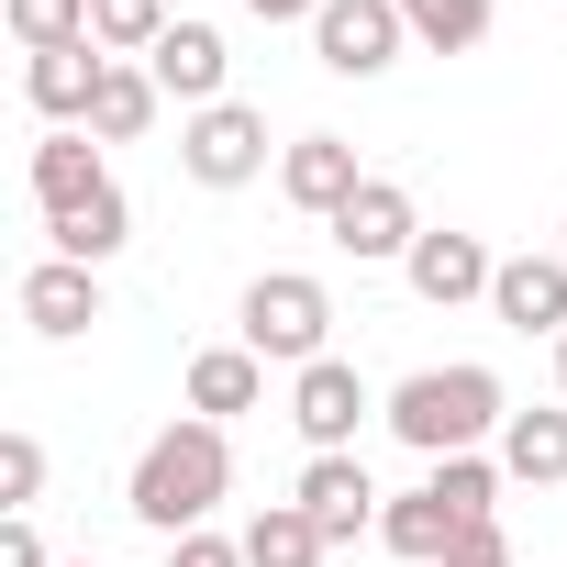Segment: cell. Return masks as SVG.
I'll return each instance as SVG.
<instances>
[{"label":"cell","instance_id":"16","mask_svg":"<svg viewBox=\"0 0 567 567\" xmlns=\"http://www.w3.org/2000/svg\"><path fill=\"white\" fill-rule=\"evenodd\" d=\"M45 245H56L68 267H112V256L134 245V200H123V178L90 189V200H68V212H45Z\"/></svg>","mask_w":567,"mask_h":567},{"label":"cell","instance_id":"28","mask_svg":"<svg viewBox=\"0 0 567 567\" xmlns=\"http://www.w3.org/2000/svg\"><path fill=\"white\" fill-rule=\"evenodd\" d=\"M445 567H512V534H501V523H478V534H467Z\"/></svg>","mask_w":567,"mask_h":567},{"label":"cell","instance_id":"29","mask_svg":"<svg viewBox=\"0 0 567 567\" xmlns=\"http://www.w3.org/2000/svg\"><path fill=\"white\" fill-rule=\"evenodd\" d=\"M256 23H323V0H245Z\"/></svg>","mask_w":567,"mask_h":567},{"label":"cell","instance_id":"31","mask_svg":"<svg viewBox=\"0 0 567 567\" xmlns=\"http://www.w3.org/2000/svg\"><path fill=\"white\" fill-rule=\"evenodd\" d=\"M556 256H567V223H556Z\"/></svg>","mask_w":567,"mask_h":567},{"label":"cell","instance_id":"27","mask_svg":"<svg viewBox=\"0 0 567 567\" xmlns=\"http://www.w3.org/2000/svg\"><path fill=\"white\" fill-rule=\"evenodd\" d=\"M0 567H56V556H45V534H34V512L0 523Z\"/></svg>","mask_w":567,"mask_h":567},{"label":"cell","instance_id":"17","mask_svg":"<svg viewBox=\"0 0 567 567\" xmlns=\"http://www.w3.org/2000/svg\"><path fill=\"white\" fill-rule=\"evenodd\" d=\"M90 189H112V167H101V134H79V123H45V145H34V212H68V200H90Z\"/></svg>","mask_w":567,"mask_h":567},{"label":"cell","instance_id":"11","mask_svg":"<svg viewBox=\"0 0 567 567\" xmlns=\"http://www.w3.org/2000/svg\"><path fill=\"white\" fill-rule=\"evenodd\" d=\"M145 68H156V90H167L178 112H212V101H223V79H234V56H223V23H189V12L156 34V56H145Z\"/></svg>","mask_w":567,"mask_h":567},{"label":"cell","instance_id":"24","mask_svg":"<svg viewBox=\"0 0 567 567\" xmlns=\"http://www.w3.org/2000/svg\"><path fill=\"white\" fill-rule=\"evenodd\" d=\"M0 23H12L23 56H45V45H90V0H0Z\"/></svg>","mask_w":567,"mask_h":567},{"label":"cell","instance_id":"4","mask_svg":"<svg viewBox=\"0 0 567 567\" xmlns=\"http://www.w3.org/2000/svg\"><path fill=\"white\" fill-rule=\"evenodd\" d=\"M178 167H189V189H256L267 178V112H245V101L189 112L178 123Z\"/></svg>","mask_w":567,"mask_h":567},{"label":"cell","instance_id":"8","mask_svg":"<svg viewBox=\"0 0 567 567\" xmlns=\"http://www.w3.org/2000/svg\"><path fill=\"white\" fill-rule=\"evenodd\" d=\"M401 278H412V301L456 312V301H489V278H501V256H489L478 234H456V223H423V245L401 256Z\"/></svg>","mask_w":567,"mask_h":567},{"label":"cell","instance_id":"23","mask_svg":"<svg viewBox=\"0 0 567 567\" xmlns=\"http://www.w3.org/2000/svg\"><path fill=\"white\" fill-rule=\"evenodd\" d=\"M167 23H178L167 0H90V45H101V56H156Z\"/></svg>","mask_w":567,"mask_h":567},{"label":"cell","instance_id":"20","mask_svg":"<svg viewBox=\"0 0 567 567\" xmlns=\"http://www.w3.org/2000/svg\"><path fill=\"white\" fill-rule=\"evenodd\" d=\"M501 478H523V489H556V478H567V401L501 423Z\"/></svg>","mask_w":567,"mask_h":567},{"label":"cell","instance_id":"6","mask_svg":"<svg viewBox=\"0 0 567 567\" xmlns=\"http://www.w3.org/2000/svg\"><path fill=\"white\" fill-rule=\"evenodd\" d=\"M368 412H379V390H368L346 357H323V368L290 379V423H301L312 456H357V423H368Z\"/></svg>","mask_w":567,"mask_h":567},{"label":"cell","instance_id":"7","mask_svg":"<svg viewBox=\"0 0 567 567\" xmlns=\"http://www.w3.org/2000/svg\"><path fill=\"white\" fill-rule=\"evenodd\" d=\"M290 501L323 523V545H357V534H379V478H368V456H301V478H290Z\"/></svg>","mask_w":567,"mask_h":567},{"label":"cell","instance_id":"10","mask_svg":"<svg viewBox=\"0 0 567 567\" xmlns=\"http://www.w3.org/2000/svg\"><path fill=\"white\" fill-rule=\"evenodd\" d=\"M323 234H334L357 267H401V256L423 245V212H412V189H401V178H368V189H357Z\"/></svg>","mask_w":567,"mask_h":567},{"label":"cell","instance_id":"12","mask_svg":"<svg viewBox=\"0 0 567 567\" xmlns=\"http://www.w3.org/2000/svg\"><path fill=\"white\" fill-rule=\"evenodd\" d=\"M489 312L512 323V334H567V256L545 245V256H501V278H489Z\"/></svg>","mask_w":567,"mask_h":567},{"label":"cell","instance_id":"15","mask_svg":"<svg viewBox=\"0 0 567 567\" xmlns=\"http://www.w3.org/2000/svg\"><path fill=\"white\" fill-rule=\"evenodd\" d=\"M101 45H45V56H23V101L45 112V123H79L90 134V101H101Z\"/></svg>","mask_w":567,"mask_h":567},{"label":"cell","instance_id":"30","mask_svg":"<svg viewBox=\"0 0 567 567\" xmlns=\"http://www.w3.org/2000/svg\"><path fill=\"white\" fill-rule=\"evenodd\" d=\"M556 401H567V334H556Z\"/></svg>","mask_w":567,"mask_h":567},{"label":"cell","instance_id":"19","mask_svg":"<svg viewBox=\"0 0 567 567\" xmlns=\"http://www.w3.org/2000/svg\"><path fill=\"white\" fill-rule=\"evenodd\" d=\"M156 112H167L156 68H145V56H112V68H101V101H90V134H101V145H134Z\"/></svg>","mask_w":567,"mask_h":567},{"label":"cell","instance_id":"18","mask_svg":"<svg viewBox=\"0 0 567 567\" xmlns=\"http://www.w3.org/2000/svg\"><path fill=\"white\" fill-rule=\"evenodd\" d=\"M267 401V357L256 346H200L189 357V412L200 423H234V412H256Z\"/></svg>","mask_w":567,"mask_h":567},{"label":"cell","instance_id":"21","mask_svg":"<svg viewBox=\"0 0 567 567\" xmlns=\"http://www.w3.org/2000/svg\"><path fill=\"white\" fill-rule=\"evenodd\" d=\"M334 545H323V523L301 512V501H267L256 523H245V567H323Z\"/></svg>","mask_w":567,"mask_h":567},{"label":"cell","instance_id":"22","mask_svg":"<svg viewBox=\"0 0 567 567\" xmlns=\"http://www.w3.org/2000/svg\"><path fill=\"white\" fill-rule=\"evenodd\" d=\"M401 23H412V45L423 56H467V45H489V0H401Z\"/></svg>","mask_w":567,"mask_h":567},{"label":"cell","instance_id":"2","mask_svg":"<svg viewBox=\"0 0 567 567\" xmlns=\"http://www.w3.org/2000/svg\"><path fill=\"white\" fill-rule=\"evenodd\" d=\"M379 423L434 467V456H478L501 423H512V390H501V368H478V357H456V368H412L390 401H379Z\"/></svg>","mask_w":567,"mask_h":567},{"label":"cell","instance_id":"1","mask_svg":"<svg viewBox=\"0 0 567 567\" xmlns=\"http://www.w3.org/2000/svg\"><path fill=\"white\" fill-rule=\"evenodd\" d=\"M223 489H234V445H223V423H200V412H178V423H156L145 434V456H134V478H123V512L145 523V534H200L212 512H223Z\"/></svg>","mask_w":567,"mask_h":567},{"label":"cell","instance_id":"26","mask_svg":"<svg viewBox=\"0 0 567 567\" xmlns=\"http://www.w3.org/2000/svg\"><path fill=\"white\" fill-rule=\"evenodd\" d=\"M167 567H245V534H212V523H200V534L167 545Z\"/></svg>","mask_w":567,"mask_h":567},{"label":"cell","instance_id":"13","mask_svg":"<svg viewBox=\"0 0 567 567\" xmlns=\"http://www.w3.org/2000/svg\"><path fill=\"white\" fill-rule=\"evenodd\" d=\"M467 534H478V523H467V512H456V501H445L434 478H423V489H401V501L379 512V545H390L401 567H445V556H456Z\"/></svg>","mask_w":567,"mask_h":567},{"label":"cell","instance_id":"3","mask_svg":"<svg viewBox=\"0 0 567 567\" xmlns=\"http://www.w3.org/2000/svg\"><path fill=\"white\" fill-rule=\"evenodd\" d=\"M234 346H256L267 368H323L334 357V290L312 267H267V278H245V301H234Z\"/></svg>","mask_w":567,"mask_h":567},{"label":"cell","instance_id":"5","mask_svg":"<svg viewBox=\"0 0 567 567\" xmlns=\"http://www.w3.org/2000/svg\"><path fill=\"white\" fill-rule=\"evenodd\" d=\"M312 56L334 79H390L412 56V23H401V0H323V23H312Z\"/></svg>","mask_w":567,"mask_h":567},{"label":"cell","instance_id":"25","mask_svg":"<svg viewBox=\"0 0 567 567\" xmlns=\"http://www.w3.org/2000/svg\"><path fill=\"white\" fill-rule=\"evenodd\" d=\"M45 501V434H0V512H34Z\"/></svg>","mask_w":567,"mask_h":567},{"label":"cell","instance_id":"32","mask_svg":"<svg viewBox=\"0 0 567 567\" xmlns=\"http://www.w3.org/2000/svg\"><path fill=\"white\" fill-rule=\"evenodd\" d=\"M68 567H101V556H68Z\"/></svg>","mask_w":567,"mask_h":567},{"label":"cell","instance_id":"9","mask_svg":"<svg viewBox=\"0 0 567 567\" xmlns=\"http://www.w3.org/2000/svg\"><path fill=\"white\" fill-rule=\"evenodd\" d=\"M357 189H368V167H357V145H346V134H290V145H278V200H290V212L334 223Z\"/></svg>","mask_w":567,"mask_h":567},{"label":"cell","instance_id":"14","mask_svg":"<svg viewBox=\"0 0 567 567\" xmlns=\"http://www.w3.org/2000/svg\"><path fill=\"white\" fill-rule=\"evenodd\" d=\"M23 323H34L45 346H79V334L101 323V267H68V256L23 267Z\"/></svg>","mask_w":567,"mask_h":567}]
</instances>
